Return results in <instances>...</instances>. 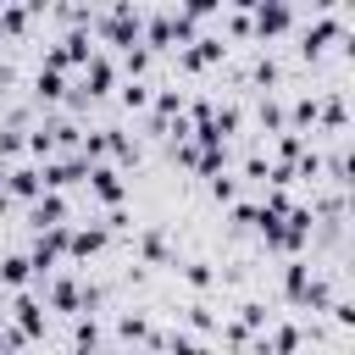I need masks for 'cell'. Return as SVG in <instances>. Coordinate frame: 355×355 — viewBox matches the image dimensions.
I'll list each match as a JSON object with an SVG mask.
<instances>
[{
	"instance_id": "cell-1",
	"label": "cell",
	"mask_w": 355,
	"mask_h": 355,
	"mask_svg": "<svg viewBox=\"0 0 355 355\" xmlns=\"http://www.w3.org/2000/svg\"><path fill=\"white\" fill-rule=\"evenodd\" d=\"M33 277H39V272H33V261L22 255V244H17V250H0V288H6V294H28Z\"/></svg>"
},
{
	"instance_id": "cell-2",
	"label": "cell",
	"mask_w": 355,
	"mask_h": 355,
	"mask_svg": "<svg viewBox=\"0 0 355 355\" xmlns=\"http://www.w3.org/2000/svg\"><path fill=\"white\" fill-rule=\"evenodd\" d=\"M200 189H205V194H211V205H222V211H233V205L244 200V183H239L233 172H227V178H211V183H200Z\"/></svg>"
},
{
	"instance_id": "cell-3",
	"label": "cell",
	"mask_w": 355,
	"mask_h": 355,
	"mask_svg": "<svg viewBox=\"0 0 355 355\" xmlns=\"http://www.w3.org/2000/svg\"><path fill=\"white\" fill-rule=\"evenodd\" d=\"M6 216H17V205H11L6 194H0V222H6Z\"/></svg>"
}]
</instances>
